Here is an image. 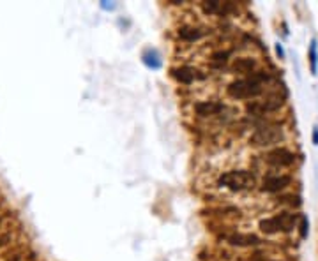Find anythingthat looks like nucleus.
Masks as SVG:
<instances>
[{"label": "nucleus", "instance_id": "obj_5", "mask_svg": "<svg viewBox=\"0 0 318 261\" xmlns=\"http://www.w3.org/2000/svg\"><path fill=\"white\" fill-rule=\"evenodd\" d=\"M295 161V155L286 148H274L267 154V163L272 166H290Z\"/></svg>", "mask_w": 318, "mask_h": 261}, {"label": "nucleus", "instance_id": "obj_7", "mask_svg": "<svg viewBox=\"0 0 318 261\" xmlns=\"http://www.w3.org/2000/svg\"><path fill=\"white\" fill-rule=\"evenodd\" d=\"M205 13H214V15H226L230 11L235 9V5L232 2H219V0H209V2H203L201 4Z\"/></svg>", "mask_w": 318, "mask_h": 261}, {"label": "nucleus", "instance_id": "obj_8", "mask_svg": "<svg viewBox=\"0 0 318 261\" xmlns=\"http://www.w3.org/2000/svg\"><path fill=\"white\" fill-rule=\"evenodd\" d=\"M223 104L221 102H214V101H203V102H198L195 106L196 113L201 116H209V115H218L219 112H223Z\"/></svg>", "mask_w": 318, "mask_h": 261}, {"label": "nucleus", "instance_id": "obj_14", "mask_svg": "<svg viewBox=\"0 0 318 261\" xmlns=\"http://www.w3.org/2000/svg\"><path fill=\"white\" fill-rule=\"evenodd\" d=\"M308 235V221H306V217H302L301 215V237H306Z\"/></svg>", "mask_w": 318, "mask_h": 261}, {"label": "nucleus", "instance_id": "obj_4", "mask_svg": "<svg viewBox=\"0 0 318 261\" xmlns=\"http://www.w3.org/2000/svg\"><path fill=\"white\" fill-rule=\"evenodd\" d=\"M279 140H283V132L278 127H267V129H260L258 132H254V136L251 138L256 147H267L272 143H278Z\"/></svg>", "mask_w": 318, "mask_h": 261}, {"label": "nucleus", "instance_id": "obj_1", "mask_svg": "<svg viewBox=\"0 0 318 261\" xmlns=\"http://www.w3.org/2000/svg\"><path fill=\"white\" fill-rule=\"evenodd\" d=\"M265 73H256L248 80H237L228 85V94L235 99H251L262 94V82H267Z\"/></svg>", "mask_w": 318, "mask_h": 261}, {"label": "nucleus", "instance_id": "obj_3", "mask_svg": "<svg viewBox=\"0 0 318 261\" xmlns=\"http://www.w3.org/2000/svg\"><path fill=\"white\" fill-rule=\"evenodd\" d=\"M219 184L230 191H246L254 185V177L250 171L239 169V171H226L219 177Z\"/></svg>", "mask_w": 318, "mask_h": 261}, {"label": "nucleus", "instance_id": "obj_11", "mask_svg": "<svg viewBox=\"0 0 318 261\" xmlns=\"http://www.w3.org/2000/svg\"><path fill=\"white\" fill-rule=\"evenodd\" d=\"M254 67H256V62L253 58H237L234 64V69L239 73H253Z\"/></svg>", "mask_w": 318, "mask_h": 261}, {"label": "nucleus", "instance_id": "obj_10", "mask_svg": "<svg viewBox=\"0 0 318 261\" xmlns=\"http://www.w3.org/2000/svg\"><path fill=\"white\" fill-rule=\"evenodd\" d=\"M195 73H196V71H193V69H189V67L173 69V76H175L181 83H186V85L193 83V80H195Z\"/></svg>", "mask_w": 318, "mask_h": 261}, {"label": "nucleus", "instance_id": "obj_9", "mask_svg": "<svg viewBox=\"0 0 318 261\" xmlns=\"http://www.w3.org/2000/svg\"><path fill=\"white\" fill-rule=\"evenodd\" d=\"M226 240L232 244V245H258L260 244V238L256 235H230V237H226Z\"/></svg>", "mask_w": 318, "mask_h": 261}, {"label": "nucleus", "instance_id": "obj_13", "mask_svg": "<svg viewBox=\"0 0 318 261\" xmlns=\"http://www.w3.org/2000/svg\"><path fill=\"white\" fill-rule=\"evenodd\" d=\"M228 51H218V53H214L212 55V58H214L216 62H225L226 58H228Z\"/></svg>", "mask_w": 318, "mask_h": 261}, {"label": "nucleus", "instance_id": "obj_2", "mask_svg": "<svg viewBox=\"0 0 318 261\" xmlns=\"http://www.w3.org/2000/svg\"><path fill=\"white\" fill-rule=\"evenodd\" d=\"M297 219H301V217L295 215V213H286V212L278 213L274 217L264 219V221L260 223V229L264 233H269V235H274V233H279V231H292L295 228Z\"/></svg>", "mask_w": 318, "mask_h": 261}, {"label": "nucleus", "instance_id": "obj_6", "mask_svg": "<svg viewBox=\"0 0 318 261\" xmlns=\"http://www.w3.org/2000/svg\"><path fill=\"white\" fill-rule=\"evenodd\" d=\"M290 184V177L281 175V177H267L262 184V191L264 193H278L281 189H285Z\"/></svg>", "mask_w": 318, "mask_h": 261}, {"label": "nucleus", "instance_id": "obj_12", "mask_svg": "<svg viewBox=\"0 0 318 261\" xmlns=\"http://www.w3.org/2000/svg\"><path fill=\"white\" fill-rule=\"evenodd\" d=\"M179 37L184 39V41H195V39L201 37V30L195 29V27H182L179 30Z\"/></svg>", "mask_w": 318, "mask_h": 261}]
</instances>
